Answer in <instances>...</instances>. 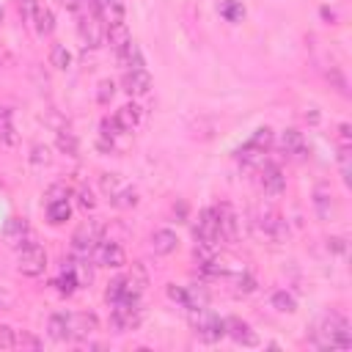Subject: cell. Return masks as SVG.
Segmentation results:
<instances>
[{"mask_svg": "<svg viewBox=\"0 0 352 352\" xmlns=\"http://www.w3.org/2000/svg\"><path fill=\"white\" fill-rule=\"evenodd\" d=\"M314 344H316L319 349H346V346H352L349 322H346L341 314H336V311L324 314L322 322H319L316 330H314Z\"/></svg>", "mask_w": 352, "mask_h": 352, "instance_id": "1", "label": "cell"}, {"mask_svg": "<svg viewBox=\"0 0 352 352\" xmlns=\"http://www.w3.org/2000/svg\"><path fill=\"white\" fill-rule=\"evenodd\" d=\"M190 324L195 327V333L206 344H214V341H220L226 336V319L209 314L206 308H190Z\"/></svg>", "mask_w": 352, "mask_h": 352, "instance_id": "2", "label": "cell"}, {"mask_svg": "<svg viewBox=\"0 0 352 352\" xmlns=\"http://www.w3.org/2000/svg\"><path fill=\"white\" fill-rule=\"evenodd\" d=\"M16 270L28 278H38L47 270V250L38 242H25L16 256Z\"/></svg>", "mask_w": 352, "mask_h": 352, "instance_id": "3", "label": "cell"}, {"mask_svg": "<svg viewBox=\"0 0 352 352\" xmlns=\"http://www.w3.org/2000/svg\"><path fill=\"white\" fill-rule=\"evenodd\" d=\"M77 28H80V36H82V41H85L88 47H99V44H102V38H104V19H102V14H99L96 8H91L88 3H85V11L80 14Z\"/></svg>", "mask_w": 352, "mask_h": 352, "instance_id": "4", "label": "cell"}, {"mask_svg": "<svg viewBox=\"0 0 352 352\" xmlns=\"http://www.w3.org/2000/svg\"><path fill=\"white\" fill-rule=\"evenodd\" d=\"M256 231H258L261 236L272 239V242H283V239L289 236V226H286V220H283L278 212H272V209L258 212V217H256Z\"/></svg>", "mask_w": 352, "mask_h": 352, "instance_id": "5", "label": "cell"}, {"mask_svg": "<svg viewBox=\"0 0 352 352\" xmlns=\"http://www.w3.org/2000/svg\"><path fill=\"white\" fill-rule=\"evenodd\" d=\"M66 327H69V341H85L99 330V319L96 314L77 311V314H66Z\"/></svg>", "mask_w": 352, "mask_h": 352, "instance_id": "6", "label": "cell"}, {"mask_svg": "<svg viewBox=\"0 0 352 352\" xmlns=\"http://www.w3.org/2000/svg\"><path fill=\"white\" fill-rule=\"evenodd\" d=\"M102 242V226L99 223H82L77 231H74V236H72V245H74V250L80 253V256H88V253H94V248Z\"/></svg>", "mask_w": 352, "mask_h": 352, "instance_id": "7", "label": "cell"}, {"mask_svg": "<svg viewBox=\"0 0 352 352\" xmlns=\"http://www.w3.org/2000/svg\"><path fill=\"white\" fill-rule=\"evenodd\" d=\"M258 184L267 195H280L286 187V176L275 162H261L258 165Z\"/></svg>", "mask_w": 352, "mask_h": 352, "instance_id": "8", "label": "cell"}, {"mask_svg": "<svg viewBox=\"0 0 352 352\" xmlns=\"http://www.w3.org/2000/svg\"><path fill=\"white\" fill-rule=\"evenodd\" d=\"M192 236H195V239H209V242H217V239H220V226H217V212H214V206H206V209L198 212Z\"/></svg>", "mask_w": 352, "mask_h": 352, "instance_id": "9", "label": "cell"}, {"mask_svg": "<svg viewBox=\"0 0 352 352\" xmlns=\"http://www.w3.org/2000/svg\"><path fill=\"white\" fill-rule=\"evenodd\" d=\"M226 336H228L234 344H242V346H256V344H258L256 330H253L248 322H242L239 316H228V319H226Z\"/></svg>", "mask_w": 352, "mask_h": 352, "instance_id": "10", "label": "cell"}, {"mask_svg": "<svg viewBox=\"0 0 352 352\" xmlns=\"http://www.w3.org/2000/svg\"><path fill=\"white\" fill-rule=\"evenodd\" d=\"M94 253H96V261H99L102 267L121 270V267L126 264V253H124V248L116 245V242H104V239H102V242L94 248Z\"/></svg>", "mask_w": 352, "mask_h": 352, "instance_id": "11", "label": "cell"}, {"mask_svg": "<svg viewBox=\"0 0 352 352\" xmlns=\"http://www.w3.org/2000/svg\"><path fill=\"white\" fill-rule=\"evenodd\" d=\"M214 212H217L220 239H228V242H234V239L239 236V217H236L234 206H231V204H220V206H214Z\"/></svg>", "mask_w": 352, "mask_h": 352, "instance_id": "12", "label": "cell"}, {"mask_svg": "<svg viewBox=\"0 0 352 352\" xmlns=\"http://www.w3.org/2000/svg\"><path fill=\"white\" fill-rule=\"evenodd\" d=\"M124 91L129 96H143L151 91V74L146 69H126L124 72Z\"/></svg>", "mask_w": 352, "mask_h": 352, "instance_id": "13", "label": "cell"}, {"mask_svg": "<svg viewBox=\"0 0 352 352\" xmlns=\"http://www.w3.org/2000/svg\"><path fill=\"white\" fill-rule=\"evenodd\" d=\"M104 38L110 41V47H113L116 52H121V50L132 41V33H129V28H126L124 19H113V22L104 25Z\"/></svg>", "mask_w": 352, "mask_h": 352, "instance_id": "14", "label": "cell"}, {"mask_svg": "<svg viewBox=\"0 0 352 352\" xmlns=\"http://www.w3.org/2000/svg\"><path fill=\"white\" fill-rule=\"evenodd\" d=\"M140 116H143V110H140V104H135V102H126V104H121L118 110H116V124L121 126V132H132L138 124H140Z\"/></svg>", "mask_w": 352, "mask_h": 352, "instance_id": "15", "label": "cell"}, {"mask_svg": "<svg viewBox=\"0 0 352 352\" xmlns=\"http://www.w3.org/2000/svg\"><path fill=\"white\" fill-rule=\"evenodd\" d=\"M176 248H179V236L170 228H160V231L151 234V250L157 256H170Z\"/></svg>", "mask_w": 352, "mask_h": 352, "instance_id": "16", "label": "cell"}, {"mask_svg": "<svg viewBox=\"0 0 352 352\" xmlns=\"http://www.w3.org/2000/svg\"><path fill=\"white\" fill-rule=\"evenodd\" d=\"M280 148H283V154H289V157H305V138H302V132L300 129H283V135H280Z\"/></svg>", "mask_w": 352, "mask_h": 352, "instance_id": "17", "label": "cell"}, {"mask_svg": "<svg viewBox=\"0 0 352 352\" xmlns=\"http://www.w3.org/2000/svg\"><path fill=\"white\" fill-rule=\"evenodd\" d=\"M0 143L3 146H16L19 143V135L14 129V113L6 104H0Z\"/></svg>", "mask_w": 352, "mask_h": 352, "instance_id": "18", "label": "cell"}, {"mask_svg": "<svg viewBox=\"0 0 352 352\" xmlns=\"http://www.w3.org/2000/svg\"><path fill=\"white\" fill-rule=\"evenodd\" d=\"M3 236H6V242L14 245V248L25 245V242H28V223L19 220V217H11V220L6 223V228H3Z\"/></svg>", "mask_w": 352, "mask_h": 352, "instance_id": "19", "label": "cell"}, {"mask_svg": "<svg viewBox=\"0 0 352 352\" xmlns=\"http://www.w3.org/2000/svg\"><path fill=\"white\" fill-rule=\"evenodd\" d=\"M333 195H330V190L327 187H316L314 190V206H316V214L322 217V220H330V214H333V201H330Z\"/></svg>", "mask_w": 352, "mask_h": 352, "instance_id": "20", "label": "cell"}, {"mask_svg": "<svg viewBox=\"0 0 352 352\" xmlns=\"http://www.w3.org/2000/svg\"><path fill=\"white\" fill-rule=\"evenodd\" d=\"M264 154H267V151H261V148H256V146H250V143H245V146L236 148V160H239L242 165H250V168H258V165L264 162Z\"/></svg>", "mask_w": 352, "mask_h": 352, "instance_id": "21", "label": "cell"}, {"mask_svg": "<svg viewBox=\"0 0 352 352\" xmlns=\"http://www.w3.org/2000/svg\"><path fill=\"white\" fill-rule=\"evenodd\" d=\"M217 11H220V16L226 22H242L245 19V6L239 0H220Z\"/></svg>", "mask_w": 352, "mask_h": 352, "instance_id": "22", "label": "cell"}, {"mask_svg": "<svg viewBox=\"0 0 352 352\" xmlns=\"http://www.w3.org/2000/svg\"><path fill=\"white\" fill-rule=\"evenodd\" d=\"M69 217H72V206H69V201L47 204V220H50L52 226H60V223H66Z\"/></svg>", "mask_w": 352, "mask_h": 352, "instance_id": "23", "label": "cell"}, {"mask_svg": "<svg viewBox=\"0 0 352 352\" xmlns=\"http://www.w3.org/2000/svg\"><path fill=\"white\" fill-rule=\"evenodd\" d=\"M47 330H50V338H55V341H69L66 314H52L50 322H47Z\"/></svg>", "mask_w": 352, "mask_h": 352, "instance_id": "24", "label": "cell"}, {"mask_svg": "<svg viewBox=\"0 0 352 352\" xmlns=\"http://www.w3.org/2000/svg\"><path fill=\"white\" fill-rule=\"evenodd\" d=\"M33 22H36V30H38V36H50L52 30H55V16H52V11L50 8H36V16H33Z\"/></svg>", "mask_w": 352, "mask_h": 352, "instance_id": "25", "label": "cell"}, {"mask_svg": "<svg viewBox=\"0 0 352 352\" xmlns=\"http://www.w3.org/2000/svg\"><path fill=\"white\" fill-rule=\"evenodd\" d=\"M118 60H121L126 69H143V55H140L138 44H132V41L118 52Z\"/></svg>", "mask_w": 352, "mask_h": 352, "instance_id": "26", "label": "cell"}, {"mask_svg": "<svg viewBox=\"0 0 352 352\" xmlns=\"http://www.w3.org/2000/svg\"><path fill=\"white\" fill-rule=\"evenodd\" d=\"M192 256L198 258V264H206L217 256V242H209V239H195V248H192Z\"/></svg>", "mask_w": 352, "mask_h": 352, "instance_id": "27", "label": "cell"}, {"mask_svg": "<svg viewBox=\"0 0 352 352\" xmlns=\"http://www.w3.org/2000/svg\"><path fill=\"white\" fill-rule=\"evenodd\" d=\"M270 302H272V308L280 311V314H294V311H297V300H294V294H289V292H283V289L275 292Z\"/></svg>", "mask_w": 352, "mask_h": 352, "instance_id": "28", "label": "cell"}, {"mask_svg": "<svg viewBox=\"0 0 352 352\" xmlns=\"http://www.w3.org/2000/svg\"><path fill=\"white\" fill-rule=\"evenodd\" d=\"M50 63L55 69H69L72 66V52L66 50V44H52L50 50Z\"/></svg>", "mask_w": 352, "mask_h": 352, "instance_id": "29", "label": "cell"}, {"mask_svg": "<svg viewBox=\"0 0 352 352\" xmlns=\"http://www.w3.org/2000/svg\"><path fill=\"white\" fill-rule=\"evenodd\" d=\"M272 140H275V132H272L270 126H258V129L248 138V143L256 146V148H261V151H267V148L272 146Z\"/></svg>", "mask_w": 352, "mask_h": 352, "instance_id": "30", "label": "cell"}, {"mask_svg": "<svg viewBox=\"0 0 352 352\" xmlns=\"http://www.w3.org/2000/svg\"><path fill=\"white\" fill-rule=\"evenodd\" d=\"M110 204H113V206H118V209H129V206H135V204H138V192H135V190H129V187H121V190L110 198Z\"/></svg>", "mask_w": 352, "mask_h": 352, "instance_id": "31", "label": "cell"}, {"mask_svg": "<svg viewBox=\"0 0 352 352\" xmlns=\"http://www.w3.org/2000/svg\"><path fill=\"white\" fill-rule=\"evenodd\" d=\"M58 148H60L63 154H69V157H77V148H80V143H77V138H74L72 132L60 129V132H58Z\"/></svg>", "mask_w": 352, "mask_h": 352, "instance_id": "32", "label": "cell"}, {"mask_svg": "<svg viewBox=\"0 0 352 352\" xmlns=\"http://www.w3.org/2000/svg\"><path fill=\"white\" fill-rule=\"evenodd\" d=\"M124 286H126V278H124V275L113 278V280L107 283V289H104V300H107V302L113 305V302H116V300H118V297L124 294Z\"/></svg>", "mask_w": 352, "mask_h": 352, "instance_id": "33", "label": "cell"}, {"mask_svg": "<svg viewBox=\"0 0 352 352\" xmlns=\"http://www.w3.org/2000/svg\"><path fill=\"white\" fill-rule=\"evenodd\" d=\"M338 165H341L344 184L349 187V173H352V151H349V146H341V148H338Z\"/></svg>", "mask_w": 352, "mask_h": 352, "instance_id": "34", "label": "cell"}, {"mask_svg": "<svg viewBox=\"0 0 352 352\" xmlns=\"http://www.w3.org/2000/svg\"><path fill=\"white\" fill-rule=\"evenodd\" d=\"M69 195H72V192H69L66 184H52V187L44 192V206H47V204H55V201H69Z\"/></svg>", "mask_w": 352, "mask_h": 352, "instance_id": "35", "label": "cell"}, {"mask_svg": "<svg viewBox=\"0 0 352 352\" xmlns=\"http://www.w3.org/2000/svg\"><path fill=\"white\" fill-rule=\"evenodd\" d=\"M113 94H116V82L113 80H99V85H96V102L99 104H107L113 99Z\"/></svg>", "mask_w": 352, "mask_h": 352, "instance_id": "36", "label": "cell"}, {"mask_svg": "<svg viewBox=\"0 0 352 352\" xmlns=\"http://www.w3.org/2000/svg\"><path fill=\"white\" fill-rule=\"evenodd\" d=\"M99 182H102V190H104L110 198H113V195H116V192L124 187V182H121L116 173H102V179H99Z\"/></svg>", "mask_w": 352, "mask_h": 352, "instance_id": "37", "label": "cell"}, {"mask_svg": "<svg viewBox=\"0 0 352 352\" xmlns=\"http://www.w3.org/2000/svg\"><path fill=\"white\" fill-rule=\"evenodd\" d=\"M0 346L3 349H14L16 346V330L11 324H0Z\"/></svg>", "mask_w": 352, "mask_h": 352, "instance_id": "38", "label": "cell"}, {"mask_svg": "<svg viewBox=\"0 0 352 352\" xmlns=\"http://www.w3.org/2000/svg\"><path fill=\"white\" fill-rule=\"evenodd\" d=\"M30 162H36V165H47L50 162V148L47 146H41V143H36L33 148H30Z\"/></svg>", "mask_w": 352, "mask_h": 352, "instance_id": "39", "label": "cell"}, {"mask_svg": "<svg viewBox=\"0 0 352 352\" xmlns=\"http://www.w3.org/2000/svg\"><path fill=\"white\" fill-rule=\"evenodd\" d=\"M16 346H30V349H41V338L30 336V333H16Z\"/></svg>", "mask_w": 352, "mask_h": 352, "instance_id": "40", "label": "cell"}, {"mask_svg": "<svg viewBox=\"0 0 352 352\" xmlns=\"http://www.w3.org/2000/svg\"><path fill=\"white\" fill-rule=\"evenodd\" d=\"M77 198H80V206H82V209H94V206H96V198H94V192H91L88 187H80Z\"/></svg>", "mask_w": 352, "mask_h": 352, "instance_id": "41", "label": "cell"}, {"mask_svg": "<svg viewBox=\"0 0 352 352\" xmlns=\"http://www.w3.org/2000/svg\"><path fill=\"white\" fill-rule=\"evenodd\" d=\"M19 3V11L25 19H33L36 16V8H38V0H16Z\"/></svg>", "mask_w": 352, "mask_h": 352, "instance_id": "42", "label": "cell"}, {"mask_svg": "<svg viewBox=\"0 0 352 352\" xmlns=\"http://www.w3.org/2000/svg\"><path fill=\"white\" fill-rule=\"evenodd\" d=\"M168 297H170L173 302H179V305H184L187 289H184V286H176V283H170V286H168Z\"/></svg>", "mask_w": 352, "mask_h": 352, "instance_id": "43", "label": "cell"}, {"mask_svg": "<svg viewBox=\"0 0 352 352\" xmlns=\"http://www.w3.org/2000/svg\"><path fill=\"white\" fill-rule=\"evenodd\" d=\"M327 80H333V82H336V91L346 96V82H344V77H341L338 69H330V72H327Z\"/></svg>", "mask_w": 352, "mask_h": 352, "instance_id": "44", "label": "cell"}, {"mask_svg": "<svg viewBox=\"0 0 352 352\" xmlns=\"http://www.w3.org/2000/svg\"><path fill=\"white\" fill-rule=\"evenodd\" d=\"M236 289L245 292V294H250V292L256 289V280H253L250 275H239V278H236Z\"/></svg>", "mask_w": 352, "mask_h": 352, "instance_id": "45", "label": "cell"}, {"mask_svg": "<svg viewBox=\"0 0 352 352\" xmlns=\"http://www.w3.org/2000/svg\"><path fill=\"white\" fill-rule=\"evenodd\" d=\"M327 248H330L333 253H344V250H346V239H344V236H330V239H327Z\"/></svg>", "mask_w": 352, "mask_h": 352, "instance_id": "46", "label": "cell"}, {"mask_svg": "<svg viewBox=\"0 0 352 352\" xmlns=\"http://www.w3.org/2000/svg\"><path fill=\"white\" fill-rule=\"evenodd\" d=\"M338 138H341V146H349V140H352V135H349V124H341V126H338Z\"/></svg>", "mask_w": 352, "mask_h": 352, "instance_id": "47", "label": "cell"}, {"mask_svg": "<svg viewBox=\"0 0 352 352\" xmlns=\"http://www.w3.org/2000/svg\"><path fill=\"white\" fill-rule=\"evenodd\" d=\"M60 3H63V8H66V11H77L82 0H60Z\"/></svg>", "mask_w": 352, "mask_h": 352, "instance_id": "48", "label": "cell"}, {"mask_svg": "<svg viewBox=\"0 0 352 352\" xmlns=\"http://www.w3.org/2000/svg\"><path fill=\"white\" fill-rule=\"evenodd\" d=\"M3 16H6V14H3V6H0V22H3Z\"/></svg>", "mask_w": 352, "mask_h": 352, "instance_id": "49", "label": "cell"}]
</instances>
